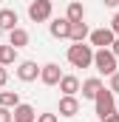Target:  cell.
<instances>
[{
	"instance_id": "1",
	"label": "cell",
	"mask_w": 119,
	"mask_h": 122,
	"mask_svg": "<svg viewBox=\"0 0 119 122\" xmlns=\"http://www.w3.org/2000/svg\"><path fill=\"white\" fill-rule=\"evenodd\" d=\"M68 62L74 65V68H91V62H94V48L85 46V43H74V46H68Z\"/></svg>"
},
{
	"instance_id": "13",
	"label": "cell",
	"mask_w": 119,
	"mask_h": 122,
	"mask_svg": "<svg viewBox=\"0 0 119 122\" xmlns=\"http://www.w3.org/2000/svg\"><path fill=\"white\" fill-rule=\"evenodd\" d=\"M99 88H102V80H99V77H88V80L79 85V91H82V99H94V97L99 94Z\"/></svg>"
},
{
	"instance_id": "18",
	"label": "cell",
	"mask_w": 119,
	"mask_h": 122,
	"mask_svg": "<svg viewBox=\"0 0 119 122\" xmlns=\"http://www.w3.org/2000/svg\"><path fill=\"white\" fill-rule=\"evenodd\" d=\"M20 105V94L17 91H0V108H14Z\"/></svg>"
},
{
	"instance_id": "5",
	"label": "cell",
	"mask_w": 119,
	"mask_h": 122,
	"mask_svg": "<svg viewBox=\"0 0 119 122\" xmlns=\"http://www.w3.org/2000/svg\"><path fill=\"white\" fill-rule=\"evenodd\" d=\"M14 74H17L20 82H34V80L40 77V65H37L34 60H23V62H17Z\"/></svg>"
},
{
	"instance_id": "22",
	"label": "cell",
	"mask_w": 119,
	"mask_h": 122,
	"mask_svg": "<svg viewBox=\"0 0 119 122\" xmlns=\"http://www.w3.org/2000/svg\"><path fill=\"white\" fill-rule=\"evenodd\" d=\"M0 122H11V108H0Z\"/></svg>"
},
{
	"instance_id": "11",
	"label": "cell",
	"mask_w": 119,
	"mask_h": 122,
	"mask_svg": "<svg viewBox=\"0 0 119 122\" xmlns=\"http://www.w3.org/2000/svg\"><path fill=\"white\" fill-rule=\"evenodd\" d=\"M48 31H51V37H57V40H68L71 23H68L65 17H57V20H51V23H48Z\"/></svg>"
},
{
	"instance_id": "26",
	"label": "cell",
	"mask_w": 119,
	"mask_h": 122,
	"mask_svg": "<svg viewBox=\"0 0 119 122\" xmlns=\"http://www.w3.org/2000/svg\"><path fill=\"white\" fill-rule=\"evenodd\" d=\"M102 122H119V114H111V117H105Z\"/></svg>"
},
{
	"instance_id": "20",
	"label": "cell",
	"mask_w": 119,
	"mask_h": 122,
	"mask_svg": "<svg viewBox=\"0 0 119 122\" xmlns=\"http://www.w3.org/2000/svg\"><path fill=\"white\" fill-rule=\"evenodd\" d=\"M34 122H60V119H57V114H37Z\"/></svg>"
},
{
	"instance_id": "4",
	"label": "cell",
	"mask_w": 119,
	"mask_h": 122,
	"mask_svg": "<svg viewBox=\"0 0 119 122\" xmlns=\"http://www.w3.org/2000/svg\"><path fill=\"white\" fill-rule=\"evenodd\" d=\"M51 14H54L51 0H31L29 3V20L31 23H45V20H51Z\"/></svg>"
},
{
	"instance_id": "2",
	"label": "cell",
	"mask_w": 119,
	"mask_h": 122,
	"mask_svg": "<svg viewBox=\"0 0 119 122\" xmlns=\"http://www.w3.org/2000/svg\"><path fill=\"white\" fill-rule=\"evenodd\" d=\"M94 105H96V117L99 122L105 119V117H111V114H116V94L111 91V88H99V94L94 97Z\"/></svg>"
},
{
	"instance_id": "10",
	"label": "cell",
	"mask_w": 119,
	"mask_h": 122,
	"mask_svg": "<svg viewBox=\"0 0 119 122\" xmlns=\"http://www.w3.org/2000/svg\"><path fill=\"white\" fill-rule=\"evenodd\" d=\"M57 85H60V91L65 94V97H77V94H79V80H77L74 74H62Z\"/></svg>"
},
{
	"instance_id": "21",
	"label": "cell",
	"mask_w": 119,
	"mask_h": 122,
	"mask_svg": "<svg viewBox=\"0 0 119 122\" xmlns=\"http://www.w3.org/2000/svg\"><path fill=\"white\" fill-rule=\"evenodd\" d=\"M108 29H111V31H114V34L119 37V11L114 14V20H111V26H108Z\"/></svg>"
},
{
	"instance_id": "15",
	"label": "cell",
	"mask_w": 119,
	"mask_h": 122,
	"mask_svg": "<svg viewBox=\"0 0 119 122\" xmlns=\"http://www.w3.org/2000/svg\"><path fill=\"white\" fill-rule=\"evenodd\" d=\"M88 23L82 20V23H71V31H68V40H74V43H85L88 40Z\"/></svg>"
},
{
	"instance_id": "23",
	"label": "cell",
	"mask_w": 119,
	"mask_h": 122,
	"mask_svg": "<svg viewBox=\"0 0 119 122\" xmlns=\"http://www.w3.org/2000/svg\"><path fill=\"white\" fill-rule=\"evenodd\" d=\"M9 82V71H6V65H0V88Z\"/></svg>"
},
{
	"instance_id": "19",
	"label": "cell",
	"mask_w": 119,
	"mask_h": 122,
	"mask_svg": "<svg viewBox=\"0 0 119 122\" xmlns=\"http://www.w3.org/2000/svg\"><path fill=\"white\" fill-rule=\"evenodd\" d=\"M108 88H111L114 94H119V71H114V74H111V85H108Z\"/></svg>"
},
{
	"instance_id": "16",
	"label": "cell",
	"mask_w": 119,
	"mask_h": 122,
	"mask_svg": "<svg viewBox=\"0 0 119 122\" xmlns=\"http://www.w3.org/2000/svg\"><path fill=\"white\" fill-rule=\"evenodd\" d=\"M9 46H14V48H23V46H29V31L26 29H11L9 31Z\"/></svg>"
},
{
	"instance_id": "8",
	"label": "cell",
	"mask_w": 119,
	"mask_h": 122,
	"mask_svg": "<svg viewBox=\"0 0 119 122\" xmlns=\"http://www.w3.org/2000/svg\"><path fill=\"white\" fill-rule=\"evenodd\" d=\"M57 114H60V117H65V119L77 117V114H79V99L62 94V97H60V105H57Z\"/></svg>"
},
{
	"instance_id": "17",
	"label": "cell",
	"mask_w": 119,
	"mask_h": 122,
	"mask_svg": "<svg viewBox=\"0 0 119 122\" xmlns=\"http://www.w3.org/2000/svg\"><path fill=\"white\" fill-rule=\"evenodd\" d=\"M11 62H17V48L14 46H0V65H11Z\"/></svg>"
},
{
	"instance_id": "7",
	"label": "cell",
	"mask_w": 119,
	"mask_h": 122,
	"mask_svg": "<svg viewBox=\"0 0 119 122\" xmlns=\"http://www.w3.org/2000/svg\"><path fill=\"white\" fill-rule=\"evenodd\" d=\"M60 77H62V71H60L57 62H45V65H40V77H37V80H40L43 85H48V88H51V85H57Z\"/></svg>"
},
{
	"instance_id": "9",
	"label": "cell",
	"mask_w": 119,
	"mask_h": 122,
	"mask_svg": "<svg viewBox=\"0 0 119 122\" xmlns=\"http://www.w3.org/2000/svg\"><path fill=\"white\" fill-rule=\"evenodd\" d=\"M34 119H37V111L31 105H26V102L11 108V122H34Z\"/></svg>"
},
{
	"instance_id": "25",
	"label": "cell",
	"mask_w": 119,
	"mask_h": 122,
	"mask_svg": "<svg viewBox=\"0 0 119 122\" xmlns=\"http://www.w3.org/2000/svg\"><path fill=\"white\" fill-rule=\"evenodd\" d=\"M102 3H105L108 9H116V6H119V0H102Z\"/></svg>"
},
{
	"instance_id": "3",
	"label": "cell",
	"mask_w": 119,
	"mask_h": 122,
	"mask_svg": "<svg viewBox=\"0 0 119 122\" xmlns=\"http://www.w3.org/2000/svg\"><path fill=\"white\" fill-rule=\"evenodd\" d=\"M116 62H119V60L114 57V51H111V48H96V51H94V62H91V65H94L99 74L111 77L114 71H119V68H116Z\"/></svg>"
},
{
	"instance_id": "12",
	"label": "cell",
	"mask_w": 119,
	"mask_h": 122,
	"mask_svg": "<svg viewBox=\"0 0 119 122\" xmlns=\"http://www.w3.org/2000/svg\"><path fill=\"white\" fill-rule=\"evenodd\" d=\"M17 23H20V17H17V11H14V9H0V31L17 29Z\"/></svg>"
},
{
	"instance_id": "6",
	"label": "cell",
	"mask_w": 119,
	"mask_h": 122,
	"mask_svg": "<svg viewBox=\"0 0 119 122\" xmlns=\"http://www.w3.org/2000/svg\"><path fill=\"white\" fill-rule=\"evenodd\" d=\"M114 37H116V34H114L111 29H105V26H102V29H94V31L88 34V40H91V48H111Z\"/></svg>"
},
{
	"instance_id": "14",
	"label": "cell",
	"mask_w": 119,
	"mask_h": 122,
	"mask_svg": "<svg viewBox=\"0 0 119 122\" xmlns=\"http://www.w3.org/2000/svg\"><path fill=\"white\" fill-rule=\"evenodd\" d=\"M65 20H68V23H82V20H85V6H82L79 0L68 3V11H65Z\"/></svg>"
},
{
	"instance_id": "24",
	"label": "cell",
	"mask_w": 119,
	"mask_h": 122,
	"mask_svg": "<svg viewBox=\"0 0 119 122\" xmlns=\"http://www.w3.org/2000/svg\"><path fill=\"white\" fill-rule=\"evenodd\" d=\"M111 51H114V57L119 60V37H114V43H111Z\"/></svg>"
}]
</instances>
